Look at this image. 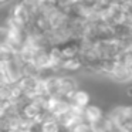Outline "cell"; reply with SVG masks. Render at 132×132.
I'll return each instance as SVG.
<instances>
[{"label": "cell", "instance_id": "cell-3", "mask_svg": "<svg viewBox=\"0 0 132 132\" xmlns=\"http://www.w3.org/2000/svg\"><path fill=\"white\" fill-rule=\"evenodd\" d=\"M77 88H80V87H78V81L75 80L71 74L61 72L60 74V92H58V97L70 98L71 94Z\"/></svg>", "mask_w": 132, "mask_h": 132}, {"label": "cell", "instance_id": "cell-8", "mask_svg": "<svg viewBox=\"0 0 132 132\" xmlns=\"http://www.w3.org/2000/svg\"><path fill=\"white\" fill-rule=\"evenodd\" d=\"M21 2L31 10L33 19H34L36 16L38 14V10H40V7L43 6V3L46 2V0H21Z\"/></svg>", "mask_w": 132, "mask_h": 132}, {"label": "cell", "instance_id": "cell-1", "mask_svg": "<svg viewBox=\"0 0 132 132\" xmlns=\"http://www.w3.org/2000/svg\"><path fill=\"white\" fill-rule=\"evenodd\" d=\"M106 77L118 84H129L132 82V71L122 60L115 58L112 61V65L109 68Z\"/></svg>", "mask_w": 132, "mask_h": 132}, {"label": "cell", "instance_id": "cell-7", "mask_svg": "<svg viewBox=\"0 0 132 132\" xmlns=\"http://www.w3.org/2000/svg\"><path fill=\"white\" fill-rule=\"evenodd\" d=\"M84 61L80 58V55L78 57H74V58H65L63 63V65H61V72H77L80 71V70H84Z\"/></svg>", "mask_w": 132, "mask_h": 132}, {"label": "cell", "instance_id": "cell-5", "mask_svg": "<svg viewBox=\"0 0 132 132\" xmlns=\"http://www.w3.org/2000/svg\"><path fill=\"white\" fill-rule=\"evenodd\" d=\"M40 131L41 132H65V129L63 128L58 118L53 117V115H50L47 112L46 117L43 118V121L40 122Z\"/></svg>", "mask_w": 132, "mask_h": 132}, {"label": "cell", "instance_id": "cell-4", "mask_svg": "<svg viewBox=\"0 0 132 132\" xmlns=\"http://www.w3.org/2000/svg\"><path fill=\"white\" fill-rule=\"evenodd\" d=\"M106 115V112L101 108L100 105L97 104H89L88 106L84 108V119L87 121L88 123H95V122H100L101 119H104Z\"/></svg>", "mask_w": 132, "mask_h": 132}, {"label": "cell", "instance_id": "cell-12", "mask_svg": "<svg viewBox=\"0 0 132 132\" xmlns=\"http://www.w3.org/2000/svg\"><path fill=\"white\" fill-rule=\"evenodd\" d=\"M70 3L75 4V3H82V2H87V0H68Z\"/></svg>", "mask_w": 132, "mask_h": 132}, {"label": "cell", "instance_id": "cell-9", "mask_svg": "<svg viewBox=\"0 0 132 132\" xmlns=\"http://www.w3.org/2000/svg\"><path fill=\"white\" fill-rule=\"evenodd\" d=\"M70 132H94V129H92L91 123H88L87 121H82V122L78 123L75 128H72Z\"/></svg>", "mask_w": 132, "mask_h": 132}, {"label": "cell", "instance_id": "cell-11", "mask_svg": "<svg viewBox=\"0 0 132 132\" xmlns=\"http://www.w3.org/2000/svg\"><path fill=\"white\" fill-rule=\"evenodd\" d=\"M13 0H0V3H2V7H6V6H9L10 3H12Z\"/></svg>", "mask_w": 132, "mask_h": 132}, {"label": "cell", "instance_id": "cell-10", "mask_svg": "<svg viewBox=\"0 0 132 132\" xmlns=\"http://www.w3.org/2000/svg\"><path fill=\"white\" fill-rule=\"evenodd\" d=\"M125 94L128 95L129 98H132V84H129V85L125 88Z\"/></svg>", "mask_w": 132, "mask_h": 132}, {"label": "cell", "instance_id": "cell-2", "mask_svg": "<svg viewBox=\"0 0 132 132\" xmlns=\"http://www.w3.org/2000/svg\"><path fill=\"white\" fill-rule=\"evenodd\" d=\"M71 106V102H70L68 98H64V97H48L47 100V112L50 115L55 118H60L63 114H65L67 111L70 109Z\"/></svg>", "mask_w": 132, "mask_h": 132}, {"label": "cell", "instance_id": "cell-6", "mask_svg": "<svg viewBox=\"0 0 132 132\" xmlns=\"http://www.w3.org/2000/svg\"><path fill=\"white\" fill-rule=\"evenodd\" d=\"M71 105L80 106V108H85L91 104V94H89L87 89L82 88H77L74 92L71 94V97L68 98Z\"/></svg>", "mask_w": 132, "mask_h": 132}]
</instances>
